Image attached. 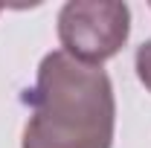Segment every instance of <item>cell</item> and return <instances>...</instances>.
Here are the masks:
<instances>
[{
    "instance_id": "cell-1",
    "label": "cell",
    "mask_w": 151,
    "mask_h": 148,
    "mask_svg": "<svg viewBox=\"0 0 151 148\" xmlns=\"http://www.w3.org/2000/svg\"><path fill=\"white\" fill-rule=\"evenodd\" d=\"M26 105L32 113L23 128V148L113 145L116 102L102 67L81 64L55 50L44 55Z\"/></svg>"
},
{
    "instance_id": "cell-2",
    "label": "cell",
    "mask_w": 151,
    "mask_h": 148,
    "mask_svg": "<svg viewBox=\"0 0 151 148\" xmlns=\"http://www.w3.org/2000/svg\"><path fill=\"white\" fill-rule=\"evenodd\" d=\"M131 12L111 0H73L58 12V38L64 52L81 64L99 67L128 41Z\"/></svg>"
},
{
    "instance_id": "cell-3",
    "label": "cell",
    "mask_w": 151,
    "mask_h": 148,
    "mask_svg": "<svg viewBox=\"0 0 151 148\" xmlns=\"http://www.w3.org/2000/svg\"><path fill=\"white\" fill-rule=\"evenodd\" d=\"M134 64H137V75H139V81H142L145 90L151 93V41H145V44L137 50Z\"/></svg>"
}]
</instances>
